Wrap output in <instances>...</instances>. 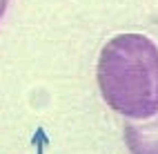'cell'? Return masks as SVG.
Here are the masks:
<instances>
[{
	"label": "cell",
	"mask_w": 158,
	"mask_h": 154,
	"mask_svg": "<svg viewBox=\"0 0 158 154\" xmlns=\"http://www.w3.org/2000/svg\"><path fill=\"white\" fill-rule=\"evenodd\" d=\"M98 87L105 103L129 121L158 112V47L143 34L114 36L98 56Z\"/></svg>",
	"instance_id": "cell-1"
},
{
	"label": "cell",
	"mask_w": 158,
	"mask_h": 154,
	"mask_svg": "<svg viewBox=\"0 0 158 154\" xmlns=\"http://www.w3.org/2000/svg\"><path fill=\"white\" fill-rule=\"evenodd\" d=\"M145 121L125 125V143L131 154H158V112Z\"/></svg>",
	"instance_id": "cell-2"
},
{
	"label": "cell",
	"mask_w": 158,
	"mask_h": 154,
	"mask_svg": "<svg viewBox=\"0 0 158 154\" xmlns=\"http://www.w3.org/2000/svg\"><path fill=\"white\" fill-rule=\"evenodd\" d=\"M7 7H9V0H0V20L5 18V14H7Z\"/></svg>",
	"instance_id": "cell-3"
}]
</instances>
